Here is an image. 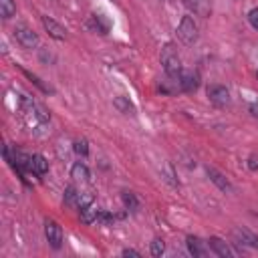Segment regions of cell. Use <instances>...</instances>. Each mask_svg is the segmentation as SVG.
Instances as JSON below:
<instances>
[{
    "mask_svg": "<svg viewBox=\"0 0 258 258\" xmlns=\"http://www.w3.org/2000/svg\"><path fill=\"white\" fill-rule=\"evenodd\" d=\"M71 177L77 179V181H89V179H91V171H89V167H87L85 163L77 161V163H73V167H71Z\"/></svg>",
    "mask_w": 258,
    "mask_h": 258,
    "instance_id": "16",
    "label": "cell"
},
{
    "mask_svg": "<svg viewBox=\"0 0 258 258\" xmlns=\"http://www.w3.org/2000/svg\"><path fill=\"white\" fill-rule=\"evenodd\" d=\"M161 64H163L165 75H167L171 81H177V83H179L181 60H179V54H177V50H175V46H173L171 42L163 44V48H161Z\"/></svg>",
    "mask_w": 258,
    "mask_h": 258,
    "instance_id": "2",
    "label": "cell"
},
{
    "mask_svg": "<svg viewBox=\"0 0 258 258\" xmlns=\"http://www.w3.org/2000/svg\"><path fill=\"white\" fill-rule=\"evenodd\" d=\"M248 22H250V26H252V28H256V30H258V6H256V8H252V10L248 12Z\"/></svg>",
    "mask_w": 258,
    "mask_h": 258,
    "instance_id": "25",
    "label": "cell"
},
{
    "mask_svg": "<svg viewBox=\"0 0 258 258\" xmlns=\"http://www.w3.org/2000/svg\"><path fill=\"white\" fill-rule=\"evenodd\" d=\"M206 173H208L210 181H212V183H216L222 191H228V194H232V191H234V185L230 183V179H228L222 171H218V169H214V167H206Z\"/></svg>",
    "mask_w": 258,
    "mask_h": 258,
    "instance_id": "9",
    "label": "cell"
},
{
    "mask_svg": "<svg viewBox=\"0 0 258 258\" xmlns=\"http://www.w3.org/2000/svg\"><path fill=\"white\" fill-rule=\"evenodd\" d=\"M121 200H123L125 210H129V212H135V210L139 208V202H137V198H135L133 191H123V194H121Z\"/></svg>",
    "mask_w": 258,
    "mask_h": 258,
    "instance_id": "19",
    "label": "cell"
},
{
    "mask_svg": "<svg viewBox=\"0 0 258 258\" xmlns=\"http://www.w3.org/2000/svg\"><path fill=\"white\" fill-rule=\"evenodd\" d=\"M175 32H177V38H179L183 44H187V46H191V44L198 40V24H196V20H194L191 16H183V18L179 20Z\"/></svg>",
    "mask_w": 258,
    "mask_h": 258,
    "instance_id": "3",
    "label": "cell"
},
{
    "mask_svg": "<svg viewBox=\"0 0 258 258\" xmlns=\"http://www.w3.org/2000/svg\"><path fill=\"white\" fill-rule=\"evenodd\" d=\"M250 113H252L254 117H258V103H252V105H250Z\"/></svg>",
    "mask_w": 258,
    "mask_h": 258,
    "instance_id": "29",
    "label": "cell"
},
{
    "mask_svg": "<svg viewBox=\"0 0 258 258\" xmlns=\"http://www.w3.org/2000/svg\"><path fill=\"white\" fill-rule=\"evenodd\" d=\"M208 246H210V250L214 252V254H218V256H222V258H230V256H234L236 252L230 248V244H226L222 238H218V236H212L210 240H208Z\"/></svg>",
    "mask_w": 258,
    "mask_h": 258,
    "instance_id": "11",
    "label": "cell"
},
{
    "mask_svg": "<svg viewBox=\"0 0 258 258\" xmlns=\"http://www.w3.org/2000/svg\"><path fill=\"white\" fill-rule=\"evenodd\" d=\"M18 109H20L24 121L28 123V127H44L48 123V119H50L48 111L42 105H38L36 101H32L30 97H26V95L18 97Z\"/></svg>",
    "mask_w": 258,
    "mask_h": 258,
    "instance_id": "1",
    "label": "cell"
},
{
    "mask_svg": "<svg viewBox=\"0 0 258 258\" xmlns=\"http://www.w3.org/2000/svg\"><path fill=\"white\" fill-rule=\"evenodd\" d=\"M81 210V222L83 224H93V222H97V216H99V208H95V204L91 202V204H87V206H83V208H79Z\"/></svg>",
    "mask_w": 258,
    "mask_h": 258,
    "instance_id": "17",
    "label": "cell"
},
{
    "mask_svg": "<svg viewBox=\"0 0 258 258\" xmlns=\"http://www.w3.org/2000/svg\"><path fill=\"white\" fill-rule=\"evenodd\" d=\"M89 26L93 28V30H97V32H101V34H107V30H109V26L107 24H103L101 22V16H91V20H89Z\"/></svg>",
    "mask_w": 258,
    "mask_h": 258,
    "instance_id": "21",
    "label": "cell"
},
{
    "mask_svg": "<svg viewBox=\"0 0 258 258\" xmlns=\"http://www.w3.org/2000/svg\"><path fill=\"white\" fill-rule=\"evenodd\" d=\"M183 6L194 12L196 16H202V18H208L212 14V2L210 0H181Z\"/></svg>",
    "mask_w": 258,
    "mask_h": 258,
    "instance_id": "7",
    "label": "cell"
},
{
    "mask_svg": "<svg viewBox=\"0 0 258 258\" xmlns=\"http://www.w3.org/2000/svg\"><path fill=\"white\" fill-rule=\"evenodd\" d=\"M149 250H151V254H153V256H161V254L165 252V242H163L161 238H155V240L151 242Z\"/></svg>",
    "mask_w": 258,
    "mask_h": 258,
    "instance_id": "23",
    "label": "cell"
},
{
    "mask_svg": "<svg viewBox=\"0 0 258 258\" xmlns=\"http://www.w3.org/2000/svg\"><path fill=\"white\" fill-rule=\"evenodd\" d=\"M161 177H163L167 183H171V185H177V179H175V171H173V167H171L169 163H165V165H163Z\"/></svg>",
    "mask_w": 258,
    "mask_h": 258,
    "instance_id": "22",
    "label": "cell"
},
{
    "mask_svg": "<svg viewBox=\"0 0 258 258\" xmlns=\"http://www.w3.org/2000/svg\"><path fill=\"white\" fill-rule=\"evenodd\" d=\"M121 254H123V256H135V258H139V256H141V254H139L137 250H133V248H125Z\"/></svg>",
    "mask_w": 258,
    "mask_h": 258,
    "instance_id": "28",
    "label": "cell"
},
{
    "mask_svg": "<svg viewBox=\"0 0 258 258\" xmlns=\"http://www.w3.org/2000/svg\"><path fill=\"white\" fill-rule=\"evenodd\" d=\"M14 38H16V42L22 46V48H36L38 46V34L32 30V28H28V26H16L14 28Z\"/></svg>",
    "mask_w": 258,
    "mask_h": 258,
    "instance_id": "4",
    "label": "cell"
},
{
    "mask_svg": "<svg viewBox=\"0 0 258 258\" xmlns=\"http://www.w3.org/2000/svg\"><path fill=\"white\" fill-rule=\"evenodd\" d=\"M248 167H250L252 171L258 169V155H256V153H252V155L248 157Z\"/></svg>",
    "mask_w": 258,
    "mask_h": 258,
    "instance_id": "27",
    "label": "cell"
},
{
    "mask_svg": "<svg viewBox=\"0 0 258 258\" xmlns=\"http://www.w3.org/2000/svg\"><path fill=\"white\" fill-rule=\"evenodd\" d=\"M28 171L40 177V175H44V173L48 171V161H46L40 153H34V155H30V159H28Z\"/></svg>",
    "mask_w": 258,
    "mask_h": 258,
    "instance_id": "12",
    "label": "cell"
},
{
    "mask_svg": "<svg viewBox=\"0 0 258 258\" xmlns=\"http://www.w3.org/2000/svg\"><path fill=\"white\" fill-rule=\"evenodd\" d=\"M44 236H46L48 244H50L54 250H58V248L62 246V230H60V226H58L54 220H46V222H44Z\"/></svg>",
    "mask_w": 258,
    "mask_h": 258,
    "instance_id": "6",
    "label": "cell"
},
{
    "mask_svg": "<svg viewBox=\"0 0 258 258\" xmlns=\"http://www.w3.org/2000/svg\"><path fill=\"white\" fill-rule=\"evenodd\" d=\"M163 2H171V0H163Z\"/></svg>",
    "mask_w": 258,
    "mask_h": 258,
    "instance_id": "30",
    "label": "cell"
},
{
    "mask_svg": "<svg viewBox=\"0 0 258 258\" xmlns=\"http://www.w3.org/2000/svg\"><path fill=\"white\" fill-rule=\"evenodd\" d=\"M179 87L185 93L198 91V87H200V75L194 73V71H181V75H179Z\"/></svg>",
    "mask_w": 258,
    "mask_h": 258,
    "instance_id": "8",
    "label": "cell"
},
{
    "mask_svg": "<svg viewBox=\"0 0 258 258\" xmlns=\"http://www.w3.org/2000/svg\"><path fill=\"white\" fill-rule=\"evenodd\" d=\"M0 14H2L4 20L12 18V16L16 14V4H14V0H0Z\"/></svg>",
    "mask_w": 258,
    "mask_h": 258,
    "instance_id": "18",
    "label": "cell"
},
{
    "mask_svg": "<svg viewBox=\"0 0 258 258\" xmlns=\"http://www.w3.org/2000/svg\"><path fill=\"white\" fill-rule=\"evenodd\" d=\"M113 220H115V218H113L109 212H105V210H101L99 216H97V222H99V224H111Z\"/></svg>",
    "mask_w": 258,
    "mask_h": 258,
    "instance_id": "26",
    "label": "cell"
},
{
    "mask_svg": "<svg viewBox=\"0 0 258 258\" xmlns=\"http://www.w3.org/2000/svg\"><path fill=\"white\" fill-rule=\"evenodd\" d=\"M42 26H44V30H46L52 38H56V40H64V38H67V28L60 26L54 18H50V16H42Z\"/></svg>",
    "mask_w": 258,
    "mask_h": 258,
    "instance_id": "10",
    "label": "cell"
},
{
    "mask_svg": "<svg viewBox=\"0 0 258 258\" xmlns=\"http://www.w3.org/2000/svg\"><path fill=\"white\" fill-rule=\"evenodd\" d=\"M185 242H187V250H189L191 256H198V258H200V256H206V252H208V250H206V244H208V242H202L198 236H187Z\"/></svg>",
    "mask_w": 258,
    "mask_h": 258,
    "instance_id": "14",
    "label": "cell"
},
{
    "mask_svg": "<svg viewBox=\"0 0 258 258\" xmlns=\"http://www.w3.org/2000/svg\"><path fill=\"white\" fill-rule=\"evenodd\" d=\"M208 99L216 107H228L230 105V91L222 85H210L208 87Z\"/></svg>",
    "mask_w": 258,
    "mask_h": 258,
    "instance_id": "5",
    "label": "cell"
},
{
    "mask_svg": "<svg viewBox=\"0 0 258 258\" xmlns=\"http://www.w3.org/2000/svg\"><path fill=\"white\" fill-rule=\"evenodd\" d=\"M234 236H236V240H238L242 246L258 248V236L252 234L250 230H246V228H236V230H234Z\"/></svg>",
    "mask_w": 258,
    "mask_h": 258,
    "instance_id": "13",
    "label": "cell"
},
{
    "mask_svg": "<svg viewBox=\"0 0 258 258\" xmlns=\"http://www.w3.org/2000/svg\"><path fill=\"white\" fill-rule=\"evenodd\" d=\"M77 204H79V191H77L73 185H69V187L64 189V206L73 208V206H77Z\"/></svg>",
    "mask_w": 258,
    "mask_h": 258,
    "instance_id": "20",
    "label": "cell"
},
{
    "mask_svg": "<svg viewBox=\"0 0 258 258\" xmlns=\"http://www.w3.org/2000/svg\"><path fill=\"white\" fill-rule=\"evenodd\" d=\"M113 107H115L119 113H123V115H133V113H135L133 103H131L129 97H125V95H117V97L113 99Z\"/></svg>",
    "mask_w": 258,
    "mask_h": 258,
    "instance_id": "15",
    "label": "cell"
},
{
    "mask_svg": "<svg viewBox=\"0 0 258 258\" xmlns=\"http://www.w3.org/2000/svg\"><path fill=\"white\" fill-rule=\"evenodd\" d=\"M75 153H79V155H87L89 153V143L85 141V139H81V141H75Z\"/></svg>",
    "mask_w": 258,
    "mask_h": 258,
    "instance_id": "24",
    "label": "cell"
}]
</instances>
